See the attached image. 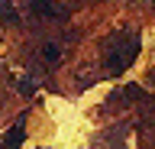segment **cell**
<instances>
[{
    "label": "cell",
    "mask_w": 155,
    "mask_h": 149,
    "mask_svg": "<svg viewBox=\"0 0 155 149\" xmlns=\"http://www.w3.org/2000/svg\"><path fill=\"white\" fill-rule=\"evenodd\" d=\"M23 139H26V120L13 123V130L3 136V143H7V149H19V146H23Z\"/></svg>",
    "instance_id": "1"
},
{
    "label": "cell",
    "mask_w": 155,
    "mask_h": 149,
    "mask_svg": "<svg viewBox=\"0 0 155 149\" xmlns=\"http://www.w3.org/2000/svg\"><path fill=\"white\" fill-rule=\"evenodd\" d=\"M32 10H36L39 16H65V10L58 7L55 0H36V3H32Z\"/></svg>",
    "instance_id": "2"
},
{
    "label": "cell",
    "mask_w": 155,
    "mask_h": 149,
    "mask_svg": "<svg viewBox=\"0 0 155 149\" xmlns=\"http://www.w3.org/2000/svg\"><path fill=\"white\" fill-rule=\"evenodd\" d=\"M16 88H19V94L32 97V94H36V81H32V78H19V81H16Z\"/></svg>",
    "instance_id": "3"
},
{
    "label": "cell",
    "mask_w": 155,
    "mask_h": 149,
    "mask_svg": "<svg viewBox=\"0 0 155 149\" xmlns=\"http://www.w3.org/2000/svg\"><path fill=\"white\" fill-rule=\"evenodd\" d=\"M42 59H45V62H58V46H52V42L42 46Z\"/></svg>",
    "instance_id": "4"
},
{
    "label": "cell",
    "mask_w": 155,
    "mask_h": 149,
    "mask_svg": "<svg viewBox=\"0 0 155 149\" xmlns=\"http://www.w3.org/2000/svg\"><path fill=\"white\" fill-rule=\"evenodd\" d=\"M120 97H142V88H139V84H126V88L120 91Z\"/></svg>",
    "instance_id": "5"
},
{
    "label": "cell",
    "mask_w": 155,
    "mask_h": 149,
    "mask_svg": "<svg viewBox=\"0 0 155 149\" xmlns=\"http://www.w3.org/2000/svg\"><path fill=\"white\" fill-rule=\"evenodd\" d=\"M0 20H3V23H13V10L7 7V0H0Z\"/></svg>",
    "instance_id": "6"
}]
</instances>
